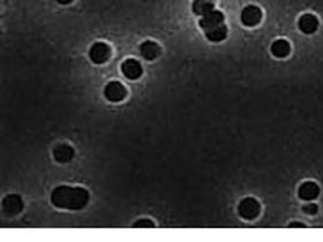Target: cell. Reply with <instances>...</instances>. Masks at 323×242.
Masks as SVG:
<instances>
[{
	"instance_id": "1",
	"label": "cell",
	"mask_w": 323,
	"mask_h": 242,
	"mask_svg": "<svg viewBox=\"0 0 323 242\" xmlns=\"http://www.w3.org/2000/svg\"><path fill=\"white\" fill-rule=\"evenodd\" d=\"M52 204L60 209H83L88 204L90 194L83 187H70V185H59L52 192Z\"/></svg>"
},
{
	"instance_id": "2",
	"label": "cell",
	"mask_w": 323,
	"mask_h": 242,
	"mask_svg": "<svg viewBox=\"0 0 323 242\" xmlns=\"http://www.w3.org/2000/svg\"><path fill=\"white\" fill-rule=\"evenodd\" d=\"M237 211H239L240 218H244V220H254V218L260 216L261 206L256 199H252V197H245V199L240 201Z\"/></svg>"
},
{
	"instance_id": "3",
	"label": "cell",
	"mask_w": 323,
	"mask_h": 242,
	"mask_svg": "<svg viewBox=\"0 0 323 242\" xmlns=\"http://www.w3.org/2000/svg\"><path fill=\"white\" fill-rule=\"evenodd\" d=\"M261 18H263V12H261L260 7H256V6H247L240 12V21L247 28L257 26V24L261 23Z\"/></svg>"
},
{
	"instance_id": "4",
	"label": "cell",
	"mask_w": 323,
	"mask_h": 242,
	"mask_svg": "<svg viewBox=\"0 0 323 242\" xmlns=\"http://www.w3.org/2000/svg\"><path fill=\"white\" fill-rule=\"evenodd\" d=\"M88 55H90L92 63L95 64H104L107 63V59L111 57V47L104 42H97L90 47L88 50Z\"/></svg>"
},
{
	"instance_id": "5",
	"label": "cell",
	"mask_w": 323,
	"mask_h": 242,
	"mask_svg": "<svg viewBox=\"0 0 323 242\" xmlns=\"http://www.w3.org/2000/svg\"><path fill=\"white\" fill-rule=\"evenodd\" d=\"M220 24H225V16L221 11H211L209 14L201 16L199 19V26L203 28L204 31L213 30V28L220 26Z\"/></svg>"
},
{
	"instance_id": "6",
	"label": "cell",
	"mask_w": 323,
	"mask_h": 242,
	"mask_svg": "<svg viewBox=\"0 0 323 242\" xmlns=\"http://www.w3.org/2000/svg\"><path fill=\"white\" fill-rule=\"evenodd\" d=\"M104 97L107 100H111V102H119V100H123L126 97V88L119 82H111L104 88Z\"/></svg>"
},
{
	"instance_id": "7",
	"label": "cell",
	"mask_w": 323,
	"mask_h": 242,
	"mask_svg": "<svg viewBox=\"0 0 323 242\" xmlns=\"http://www.w3.org/2000/svg\"><path fill=\"white\" fill-rule=\"evenodd\" d=\"M2 209L7 216H14L19 215L23 211V201L19 196H7L6 199L2 201Z\"/></svg>"
},
{
	"instance_id": "8",
	"label": "cell",
	"mask_w": 323,
	"mask_h": 242,
	"mask_svg": "<svg viewBox=\"0 0 323 242\" xmlns=\"http://www.w3.org/2000/svg\"><path fill=\"white\" fill-rule=\"evenodd\" d=\"M121 71L128 80H139L142 76V66L137 59H126L121 64Z\"/></svg>"
},
{
	"instance_id": "9",
	"label": "cell",
	"mask_w": 323,
	"mask_h": 242,
	"mask_svg": "<svg viewBox=\"0 0 323 242\" xmlns=\"http://www.w3.org/2000/svg\"><path fill=\"white\" fill-rule=\"evenodd\" d=\"M297 26H299V30L302 33L311 35L318 30V18L313 14H302L299 18V21H297Z\"/></svg>"
},
{
	"instance_id": "10",
	"label": "cell",
	"mask_w": 323,
	"mask_h": 242,
	"mask_svg": "<svg viewBox=\"0 0 323 242\" xmlns=\"http://www.w3.org/2000/svg\"><path fill=\"white\" fill-rule=\"evenodd\" d=\"M297 194H299V197L302 201H313L320 196V187H318L314 182H304V184L299 187Z\"/></svg>"
},
{
	"instance_id": "11",
	"label": "cell",
	"mask_w": 323,
	"mask_h": 242,
	"mask_svg": "<svg viewBox=\"0 0 323 242\" xmlns=\"http://www.w3.org/2000/svg\"><path fill=\"white\" fill-rule=\"evenodd\" d=\"M75 157V149L68 144H59L57 147L54 149V159L57 163H70V161Z\"/></svg>"
},
{
	"instance_id": "12",
	"label": "cell",
	"mask_w": 323,
	"mask_h": 242,
	"mask_svg": "<svg viewBox=\"0 0 323 242\" xmlns=\"http://www.w3.org/2000/svg\"><path fill=\"white\" fill-rule=\"evenodd\" d=\"M140 54H142V57L147 60L157 59L161 54V47L157 45L156 42H152V40H145L142 45H140Z\"/></svg>"
},
{
	"instance_id": "13",
	"label": "cell",
	"mask_w": 323,
	"mask_h": 242,
	"mask_svg": "<svg viewBox=\"0 0 323 242\" xmlns=\"http://www.w3.org/2000/svg\"><path fill=\"white\" fill-rule=\"evenodd\" d=\"M192 11L197 16H206L211 11H215V0H193Z\"/></svg>"
},
{
	"instance_id": "14",
	"label": "cell",
	"mask_w": 323,
	"mask_h": 242,
	"mask_svg": "<svg viewBox=\"0 0 323 242\" xmlns=\"http://www.w3.org/2000/svg\"><path fill=\"white\" fill-rule=\"evenodd\" d=\"M272 54L275 55V57H287L290 54V43L284 38L275 40V42L272 43Z\"/></svg>"
},
{
	"instance_id": "15",
	"label": "cell",
	"mask_w": 323,
	"mask_h": 242,
	"mask_svg": "<svg viewBox=\"0 0 323 242\" xmlns=\"http://www.w3.org/2000/svg\"><path fill=\"white\" fill-rule=\"evenodd\" d=\"M204 33L208 36V40H211V42H223L228 35V28L225 26V24H220V26L213 28V30L209 31H204Z\"/></svg>"
},
{
	"instance_id": "16",
	"label": "cell",
	"mask_w": 323,
	"mask_h": 242,
	"mask_svg": "<svg viewBox=\"0 0 323 242\" xmlns=\"http://www.w3.org/2000/svg\"><path fill=\"white\" fill-rule=\"evenodd\" d=\"M133 227H140V228H151L154 227V221L152 220H139Z\"/></svg>"
},
{
	"instance_id": "17",
	"label": "cell",
	"mask_w": 323,
	"mask_h": 242,
	"mask_svg": "<svg viewBox=\"0 0 323 242\" xmlns=\"http://www.w3.org/2000/svg\"><path fill=\"white\" fill-rule=\"evenodd\" d=\"M302 211H304L306 215H316V213H318V206L316 204H306L304 208H302Z\"/></svg>"
},
{
	"instance_id": "18",
	"label": "cell",
	"mask_w": 323,
	"mask_h": 242,
	"mask_svg": "<svg viewBox=\"0 0 323 242\" xmlns=\"http://www.w3.org/2000/svg\"><path fill=\"white\" fill-rule=\"evenodd\" d=\"M55 2H59V4H62V6H68V4H71V2H75V0H55Z\"/></svg>"
},
{
	"instance_id": "19",
	"label": "cell",
	"mask_w": 323,
	"mask_h": 242,
	"mask_svg": "<svg viewBox=\"0 0 323 242\" xmlns=\"http://www.w3.org/2000/svg\"><path fill=\"white\" fill-rule=\"evenodd\" d=\"M290 227H304L302 223H297V221H294V223H290Z\"/></svg>"
}]
</instances>
